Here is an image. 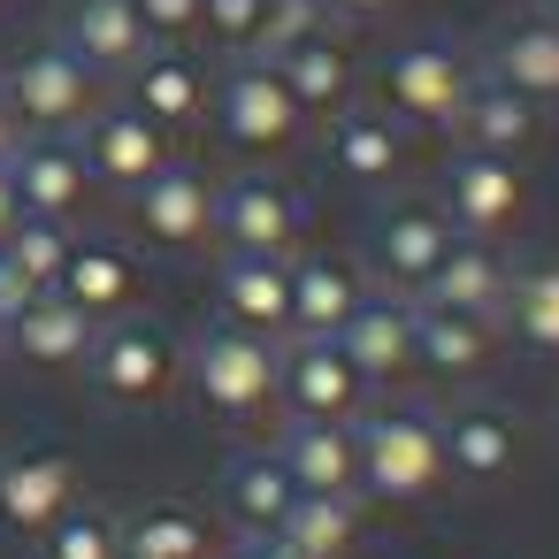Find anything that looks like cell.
<instances>
[{"label": "cell", "instance_id": "cell-7", "mask_svg": "<svg viewBox=\"0 0 559 559\" xmlns=\"http://www.w3.org/2000/svg\"><path fill=\"white\" fill-rule=\"evenodd\" d=\"M85 368H93V391H100V399H116V406H146V399L169 391V376H177V345H169L162 322L108 314V322L93 330Z\"/></svg>", "mask_w": 559, "mask_h": 559}, {"label": "cell", "instance_id": "cell-34", "mask_svg": "<svg viewBox=\"0 0 559 559\" xmlns=\"http://www.w3.org/2000/svg\"><path fill=\"white\" fill-rule=\"evenodd\" d=\"M0 246H9V261L47 292V284L62 276V261H70V246H78V238H70V223H55V215H16V230L0 238Z\"/></svg>", "mask_w": 559, "mask_h": 559}, {"label": "cell", "instance_id": "cell-36", "mask_svg": "<svg viewBox=\"0 0 559 559\" xmlns=\"http://www.w3.org/2000/svg\"><path fill=\"white\" fill-rule=\"evenodd\" d=\"M337 16L322 9V0H269V16H261V39H253V55L261 62H276L284 47H299V39H314V32H330Z\"/></svg>", "mask_w": 559, "mask_h": 559}, {"label": "cell", "instance_id": "cell-3", "mask_svg": "<svg viewBox=\"0 0 559 559\" xmlns=\"http://www.w3.org/2000/svg\"><path fill=\"white\" fill-rule=\"evenodd\" d=\"M215 108V131L238 146V154H284L299 131H307V108L292 100V85L276 78V62L261 55H230V70L215 78L207 93Z\"/></svg>", "mask_w": 559, "mask_h": 559}, {"label": "cell", "instance_id": "cell-11", "mask_svg": "<svg viewBox=\"0 0 559 559\" xmlns=\"http://www.w3.org/2000/svg\"><path fill=\"white\" fill-rule=\"evenodd\" d=\"M475 70L498 78L506 93L551 108V100H559V24H551L544 9H513V16H498V24L483 32Z\"/></svg>", "mask_w": 559, "mask_h": 559}, {"label": "cell", "instance_id": "cell-14", "mask_svg": "<svg viewBox=\"0 0 559 559\" xmlns=\"http://www.w3.org/2000/svg\"><path fill=\"white\" fill-rule=\"evenodd\" d=\"M276 391L299 414H314V421H353L360 399H368V383L353 376V360L337 353V337H284L276 345Z\"/></svg>", "mask_w": 559, "mask_h": 559}, {"label": "cell", "instance_id": "cell-27", "mask_svg": "<svg viewBox=\"0 0 559 559\" xmlns=\"http://www.w3.org/2000/svg\"><path fill=\"white\" fill-rule=\"evenodd\" d=\"M490 330L498 322H475V314H444V307H421L414 299V368L437 376V383H460L490 360Z\"/></svg>", "mask_w": 559, "mask_h": 559}, {"label": "cell", "instance_id": "cell-1", "mask_svg": "<svg viewBox=\"0 0 559 559\" xmlns=\"http://www.w3.org/2000/svg\"><path fill=\"white\" fill-rule=\"evenodd\" d=\"M475 55L460 47V39H406V47H391L383 55V70H376V85H383V116L391 123H414V131H452V116H460V100L475 93Z\"/></svg>", "mask_w": 559, "mask_h": 559}, {"label": "cell", "instance_id": "cell-46", "mask_svg": "<svg viewBox=\"0 0 559 559\" xmlns=\"http://www.w3.org/2000/svg\"><path fill=\"white\" fill-rule=\"evenodd\" d=\"M238 559H246V551H238Z\"/></svg>", "mask_w": 559, "mask_h": 559}, {"label": "cell", "instance_id": "cell-43", "mask_svg": "<svg viewBox=\"0 0 559 559\" xmlns=\"http://www.w3.org/2000/svg\"><path fill=\"white\" fill-rule=\"evenodd\" d=\"M16 215H24V207H16V185H9V162H0V238H9V230H16Z\"/></svg>", "mask_w": 559, "mask_h": 559}, {"label": "cell", "instance_id": "cell-33", "mask_svg": "<svg viewBox=\"0 0 559 559\" xmlns=\"http://www.w3.org/2000/svg\"><path fill=\"white\" fill-rule=\"evenodd\" d=\"M276 536H292L299 551L314 559H345L353 536H360V498H322V490H299L292 513L276 521Z\"/></svg>", "mask_w": 559, "mask_h": 559}, {"label": "cell", "instance_id": "cell-21", "mask_svg": "<svg viewBox=\"0 0 559 559\" xmlns=\"http://www.w3.org/2000/svg\"><path fill=\"white\" fill-rule=\"evenodd\" d=\"M276 460H284V475H292V490L360 498V444H353V421H314V414H299V421L276 437Z\"/></svg>", "mask_w": 559, "mask_h": 559}, {"label": "cell", "instance_id": "cell-30", "mask_svg": "<svg viewBox=\"0 0 559 559\" xmlns=\"http://www.w3.org/2000/svg\"><path fill=\"white\" fill-rule=\"evenodd\" d=\"M498 322L513 330V345L521 353H559V261H521V269H506V307H498Z\"/></svg>", "mask_w": 559, "mask_h": 559}, {"label": "cell", "instance_id": "cell-5", "mask_svg": "<svg viewBox=\"0 0 559 559\" xmlns=\"http://www.w3.org/2000/svg\"><path fill=\"white\" fill-rule=\"evenodd\" d=\"M276 345L284 337H261V330H238V322H207L192 337V383L215 414H253L276 399Z\"/></svg>", "mask_w": 559, "mask_h": 559}, {"label": "cell", "instance_id": "cell-35", "mask_svg": "<svg viewBox=\"0 0 559 559\" xmlns=\"http://www.w3.org/2000/svg\"><path fill=\"white\" fill-rule=\"evenodd\" d=\"M47 559H116V513L100 506H70L47 528Z\"/></svg>", "mask_w": 559, "mask_h": 559}, {"label": "cell", "instance_id": "cell-22", "mask_svg": "<svg viewBox=\"0 0 559 559\" xmlns=\"http://www.w3.org/2000/svg\"><path fill=\"white\" fill-rule=\"evenodd\" d=\"M330 169L353 185V192H376V185H391L399 177V162H406V131L383 116V108H337L330 116Z\"/></svg>", "mask_w": 559, "mask_h": 559}, {"label": "cell", "instance_id": "cell-44", "mask_svg": "<svg viewBox=\"0 0 559 559\" xmlns=\"http://www.w3.org/2000/svg\"><path fill=\"white\" fill-rule=\"evenodd\" d=\"M536 9H544V16H551V24H559V0H536Z\"/></svg>", "mask_w": 559, "mask_h": 559}, {"label": "cell", "instance_id": "cell-8", "mask_svg": "<svg viewBox=\"0 0 559 559\" xmlns=\"http://www.w3.org/2000/svg\"><path fill=\"white\" fill-rule=\"evenodd\" d=\"M444 246H452V223H444L437 200H391V207L368 215V269L399 299H414L429 284V269L444 261Z\"/></svg>", "mask_w": 559, "mask_h": 559}, {"label": "cell", "instance_id": "cell-23", "mask_svg": "<svg viewBox=\"0 0 559 559\" xmlns=\"http://www.w3.org/2000/svg\"><path fill=\"white\" fill-rule=\"evenodd\" d=\"M93 314L78 307V299H62L55 284L47 292H32V307L9 322V353L16 360H32V368H78L85 353H93Z\"/></svg>", "mask_w": 559, "mask_h": 559}, {"label": "cell", "instance_id": "cell-20", "mask_svg": "<svg viewBox=\"0 0 559 559\" xmlns=\"http://www.w3.org/2000/svg\"><path fill=\"white\" fill-rule=\"evenodd\" d=\"M421 307H444V314H475V322H498L506 307V253L490 238H460L444 246V261L429 269V284L414 292Z\"/></svg>", "mask_w": 559, "mask_h": 559}, {"label": "cell", "instance_id": "cell-26", "mask_svg": "<svg viewBox=\"0 0 559 559\" xmlns=\"http://www.w3.org/2000/svg\"><path fill=\"white\" fill-rule=\"evenodd\" d=\"M360 269L314 253V261H292V330L284 337H337V322L360 307Z\"/></svg>", "mask_w": 559, "mask_h": 559}, {"label": "cell", "instance_id": "cell-9", "mask_svg": "<svg viewBox=\"0 0 559 559\" xmlns=\"http://www.w3.org/2000/svg\"><path fill=\"white\" fill-rule=\"evenodd\" d=\"M78 154H85V177H93V185L139 192V185L169 162V131L123 100V108H93V116L78 123Z\"/></svg>", "mask_w": 559, "mask_h": 559}, {"label": "cell", "instance_id": "cell-29", "mask_svg": "<svg viewBox=\"0 0 559 559\" xmlns=\"http://www.w3.org/2000/svg\"><path fill=\"white\" fill-rule=\"evenodd\" d=\"M437 429H444V467H452V475H467V483H498V475L513 467V414L467 399V406H460L452 421H437Z\"/></svg>", "mask_w": 559, "mask_h": 559}, {"label": "cell", "instance_id": "cell-31", "mask_svg": "<svg viewBox=\"0 0 559 559\" xmlns=\"http://www.w3.org/2000/svg\"><path fill=\"white\" fill-rule=\"evenodd\" d=\"M116 559H207V521L185 506H146L116 521Z\"/></svg>", "mask_w": 559, "mask_h": 559}, {"label": "cell", "instance_id": "cell-2", "mask_svg": "<svg viewBox=\"0 0 559 559\" xmlns=\"http://www.w3.org/2000/svg\"><path fill=\"white\" fill-rule=\"evenodd\" d=\"M353 444H360V490L368 498L406 506L444 475V429L429 406H376L353 421Z\"/></svg>", "mask_w": 559, "mask_h": 559}, {"label": "cell", "instance_id": "cell-4", "mask_svg": "<svg viewBox=\"0 0 559 559\" xmlns=\"http://www.w3.org/2000/svg\"><path fill=\"white\" fill-rule=\"evenodd\" d=\"M0 93H9V108H16L24 131H78V123L100 108V78H93L62 39L24 47L9 70H0Z\"/></svg>", "mask_w": 559, "mask_h": 559}, {"label": "cell", "instance_id": "cell-45", "mask_svg": "<svg viewBox=\"0 0 559 559\" xmlns=\"http://www.w3.org/2000/svg\"><path fill=\"white\" fill-rule=\"evenodd\" d=\"M0 353H9V322H0Z\"/></svg>", "mask_w": 559, "mask_h": 559}, {"label": "cell", "instance_id": "cell-10", "mask_svg": "<svg viewBox=\"0 0 559 559\" xmlns=\"http://www.w3.org/2000/svg\"><path fill=\"white\" fill-rule=\"evenodd\" d=\"M131 215H139L146 246H162V253H192V246L215 238V185H207V169H192V162L169 154V162L131 192Z\"/></svg>", "mask_w": 559, "mask_h": 559}, {"label": "cell", "instance_id": "cell-24", "mask_svg": "<svg viewBox=\"0 0 559 559\" xmlns=\"http://www.w3.org/2000/svg\"><path fill=\"white\" fill-rule=\"evenodd\" d=\"M452 131H460V146H475V154H506V162H521V154L536 146V131H544V108L521 100V93H506L498 78H475V93L460 100Z\"/></svg>", "mask_w": 559, "mask_h": 559}, {"label": "cell", "instance_id": "cell-32", "mask_svg": "<svg viewBox=\"0 0 559 559\" xmlns=\"http://www.w3.org/2000/svg\"><path fill=\"white\" fill-rule=\"evenodd\" d=\"M223 498H230V513H238V528H276L284 513H292V475H284V460L276 452H246V460H230V475H223Z\"/></svg>", "mask_w": 559, "mask_h": 559}, {"label": "cell", "instance_id": "cell-37", "mask_svg": "<svg viewBox=\"0 0 559 559\" xmlns=\"http://www.w3.org/2000/svg\"><path fill=\"white\" fill-rule=\"evenodd\" d=\"M261 16H269V0H200V32H207L223 55H253Z\"/></svg>", "mask_w": 559, "mask_h": 559}, {"label": "cell", "instance_id": "cell-40", "mask_svg": "<svg viewBox=\"0 0 559 559\" xmlns=\"http://www.w3.org/2000/svg\"><path fill=\"white\" fill-rule=\"evenodd\" d=\"M246 559H314V551H299V544L276 536V528H246Z\"/></svg>", "mask_w": 559, "mask_h": 559}, {"label": "cell", "instance_id": "cell-16", "mask_svg": "<svg viewBox=\"0 0 559 559\" xmlns=\"http://www.w3.org/2000/svg\"><path fill=\"white\" fill-rule=\"evenodd\" d=\"M215 322L284 337L292 330V253H223V269H215Z\"/></svg>", "mask_w": 559, "mask_h": 559}, {"label": "cell", "instance_id": "cell-41", "mask_svg": "<svg viewBox=\"0 0 559 559\" xmlns=\"http://www.w3.org/2000/svg\"><path fill=\"white\" fill-rule=\"evenodd\" d=\"M322 9H330L337 24H360V16H391L399 0H322Z\"/></svg>", "mask_w": 559, "mask_h": 559}, {"label": "cell", "instance_id": "cell-12", "mask_svg": "<svg viewBox=\"0 0 559 559\" xmlns=\"http://www.w3.org/2000/svg\"><path fill=\"white\" fill-rule=\"evenodd\" d=\"M299 223H307V207H299V192L284 177H230V185H215V238L230 253H292Z\"/></svg>", "mask_w": 559, "mask_h": 559}, {"label": "cell", "instance_id": "cell-19", "mask_svg": "<svg viewBox=\"0 0 559 559\" xmlns=\"http://www.w3.org/2000/svg\"><path fill=\"white\" fill-rule=\"evenodd\" d=\"M123 85H131V108L154 116L162 131H192L207 116V93H215V78H207V62L192 47H146V62Z\"/></svg>", "mask_w": 559, "mask_h": 559}, {"label": "cell", "instance_id": "cell-39", "mask_svg": "<svg viewBox=\"0 0 559 559\" xmlns=\"http://www.w3.org/2000/svg\"><path fill=\"white\" fill-rule=\"evenodd\" d=\"M32 292H39V284H32V276L9 261V246H0V322H16V314L32 307Z\"/></svg>", "mask_w": 559, "mask_h": 559}, {"label": "cell", "instance_id": "cell-42", "mask_svg": "<svg viewBox=\"0 0 559 559\" xmlns=\"http://www.w3.org/2000/svg\"><path fill=\"white\" fill-rule=\"evenodd\" d=\"M24 146V123H16V108H9V93H0V162H9Z\"/></svg>", "mask_w": 559, "mask_h": 559}, {"label": "cell", "instance_id": "cell-28", "mask_svg": "<svg viewBox=\"0 0 559 559\" xmlns=\"http://www.w3.org/2000/svg\"><path fill=\"white\" fill-rule=\"evenodd\" d=\"M131 284H139V269H131V253H123V246H108V238H78V246H70V261H62V276H55V292H62V299H78L93 322L123 314V307H131Z\"/></svg>", "mask_w": 559, "mask_h": 559}, {"label": "cell", "instance_id": "cell-15", "mask_svg": "<svg viewBox=\"0 0 559 559\" xmlns=\"http://www.w3.org/2000/svg\"><path fill=\"white\" fill-rule=\"evenodd\" d=\"M337 353L353 360V376L376 391V383H399L414 368V299L399 292H360V307L337 322Z\"/></svg>", "mask_w": 559, "mask_h": 559}, {"label": "cell", "instance_id": "cell-13", "mask_svg": "<svg viewBox=\"0 0 559 559\" xmlns=\"http://www.w3.org/2000/svg\"><path fill=\"white\" fill-rule=\"evenodd\" d=\"M9 185H16V207L24 215L70 223L85 207V192H93L85 154H78V131H24V146L9 154Z\"/></svg>", "mask_w": 559, "mask_h": 559}, {"label": "cell", "instance_id": "cell-18", "mask_svg": "<svg viewBox=\"0 0 559 559\" xmlns=\"http://www.w3.org/2000/svg\"><path fill=\"white\" fill-rule=\"evenodd\" d=\"M62 47L93 70V78H131L146 62V24L131 0H70L62 9Z\"/></svg>", "mask_w": 559, "mask_h": 559}, {"label": "cell", "instance_id": "cell-25", "mask_svg": "<svg viewBox=\"0 0 559 559\" xmlns=\"http://www.w3.org/2000/svg\"><path fill=\"white\" fill-rule=\"evenodd\" d=\"M276 78L292 85V100H299L307 116H337V108L353 100V85H360L353 47H345L337 24L314 32V39H299V47H284V55H276Z\"/></svg>", "mask_w": 559, "mask_h": 559}, {"label": "cell", "instance_id": "cell-6", "mask_svg": "<svg viewBox=\"0 0 559 559\" xmlns=\"http://www.w3.org/2000/svg\"><path fill=\"white\" fill-rule=\"evenodd\" d=\"M521 200H528V185H521V162H506V154L452 146L444 169H437V207H444V223H452L460 238H498V230H513Z\"/></svg>", "mask_w": 559, "mask_h": 559}, {"label": "cell", "instance_id": "cell-38", "mask_svg": "<svg viewBox=\"0 0 559 559\" xmlns=\"http://www.w3.org/2000/svg\"><path fill=\"white\" fill-rule=\"evenodd\" d=\"M154 47H192L200 39V0H131Z\"/></svg>", "mask_w": 559, "mask_h": 559}, {"label": "cell", "instance_id": "cell-17", "mask_svg": "<svg viewBox=\"0 0 559 559\" xmlns=\"http://www.w3.org/2000/svg\"><path fill=\"white\" fill-rule=\"evenodd\" d=\"M78 506V467L62 452H9L0 460V528L47 536L55 513Z\"/></svg>", "mask_w": 559, "mask_h": 559}]
</instances>
